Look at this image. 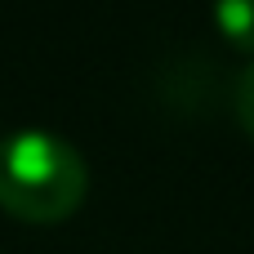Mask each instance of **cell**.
<instances>
[{
  "label": "cell",
  "mask_w": 254,
  "mask_h": 254,
  "mask_svg": "<svg viewBox=\"0 0 254 254\" xmlns=\"http://www.w3.org/2000/svg\"><path fill=\"white\" fill-rule=\"evenodd\" d=\"M214 22L237 45L254 49V0H223V4H214Z\"/></svg>",
  "instance_id": "7a4b0ae2"
},
{
  "label": "cell",
  "mask_w": 254,
  "mask_h": 254,
  "mask_svg": "<svg viewBox=\"0 0 254 254\" xmlns=\"http://www.w3.org/2000/svg\"><path fill=\"white\" fill-rule=\"evenodd\" d=\"M237 116H241V125H246V134L254 138V63L241 67V76H237Z\"/></svg>",
  "instance_id": "3957f363"
},
{
  "label": "cell",
  "mask_w": 254,
  "mask_h": 254,
  "mask_svg": "<svg viewBox=\"0 0 254 254\" xmlns=\"http://www.w3.org/2000/svg\"><path fill=\"white\" fill-rule=\"evenodd\" d=\"M85 196V156L54 129L0 134V205L18 219H67Z\"/></svg>",
  "instance_id": "6da1fadb"
}]
</instances>
